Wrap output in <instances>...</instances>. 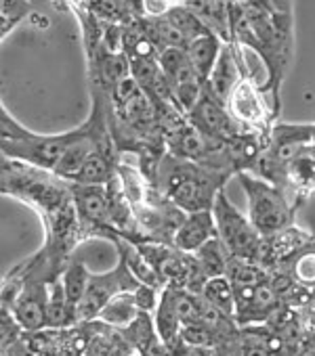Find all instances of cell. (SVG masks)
Masks as SVG:
<instances>
[{"instance_id": "obj_9", "label": "cell", "mask_w": 315, "mask_h": 356, "mask_svg": "<svg viewBox=\"0 0 315 356\" xmlns=\"http://www.w3.org/2000/svg\"><path fill=\"white\" fill-rule=\"evenodd\" d=\"M217 237H219V231H217L213 210H202V212H192L185 216L177 235L173 237V243H175V250L179 252L196 254L200 248H204L208 241Z\"/></svg>"}, {"instance_id": "obj_11", "label": "cell", "mask_w": 315, "mask_h": 356, "mask_svg": "<svg viewBox=\"0 0 315 356\" xmlns=\"http://www.w3.org/2000/svg\"><path fill=\"white\" fill-rule=\"evenodd\" d=\"M13 316L30 331L47 327V285H28L13 306Z\"/></svg>"}, {"instance_id": "obj_27", "label": "cell", "mask_w": 315, "mask_h": 356, "mask_svg": "<svg viewBox=\"0 0 315 356\" xmlns=\"http://www.w3.org/2000/svg\"><path fill=\"white\" fill-rule=\"evenodd\" d=\"M143 7L149 15H155V17H162L167 15L175 5L171 0H143Z\"/></svg>"}, {"instance_id": "obj_19", "label": "cell", "mask_w": 315, "mask_h": 356, "mask_svg": "<svg viewBox=\"0 0 315 356\" xmlns=\"http://www.w3.org/2000/svg\"><path fill=\"white\" fill-rule=\"evenodd\" d=\"M89 283H91V275L89 270L80 264V262H74L68 266V270L63 273V289H66V300H68V306H70V312H72V318L76 321V310L89 289Z\"/></svg>"}, {"instance_id": "obj_14", "label": "cell", "mask_w": 315, "mask_h": 356, "mask_svg": "<svg viewBox=\"0 0 315 356\" xmlns=\"http://www.w3.org/2000/svg\"><path fill=\"white\" fill-rule=\"evenodd\" d=\"M116 174H118V170H116V161H114L109 149H107V147H99V149L84 161V165L80 168V172L76 174V178H74L72 183L105 187Z\"/></svg>"}, {"instance_id": "obj_13", "label": "cell", "mask_w": 315, "mask_h": 356, "mask_svg": "<svg viewBox=\"0 0 315 356\" xmlns=\"http://www.w3.org/2000/svg\"><path fill=\"white\" fill-rule=\"evenodd\" d=\"M153 323H155V329H158V333H160L162 341L173 352L181 343V329H183L181 318L177 314V306H175V287L173 285H169L164 289V293L160 296Z\"/></svg>"}, {"instance_id": "obj_20", "label": "cell", "mask_w": 315, "mask_h": 356, "mask_svg": "<svg viewBox=\"0 0 315 356\" xmlns=\"http://www.w3.org/2000/svg\"><path fill=\"white\" fill-rule=\"evenodd\" d=\"M72 321L63 281H51L47 285V327H63Z\"/></svg>"}, {"instance_id": "obj_10", "label": "cell", "mask_w": 315, "mask_h": 356, "mask_svg": "<svg viewBox=\"0 0 315 356\" xmlns=\"http://www.w3.org/2000/svg\"><path fill=\"white\" fill-rule=\"evenodd\" d=\"M242 82L240 76V61H236V55L231 51V47H223L221 55L206 80V92L210 97H215L217 101H221L223 105L229 103L231 92L236 90V86Z\"/></svg>"}, {"instance_id": "obj_25", "label": "cell", "mask_w": 315, "mask_h": 356, "mask_svg": "<svg viewBox=\"0 0 315 356\" xmlns=\"http://www.w3.org/2000/svg\"><path fill=\"white\" fill-rule=\"evenodd\" d=\"M135 300H137V306L141 312H151L158 308V302H160V296L155 293V287L153 285H147V283H139L135 287Z\"/></svg>"}, {"instance_id": "obj_24", "label": "cell", "mask_w": 315, "mask_h": 356, "mask_svg": "<svg viewBox=\"0 0 315 356\" xmlns=\"http://www.w3.org/2000/svg\"><path fill=\"white\" fill-rule=\"evenodd\" d=\"M30 13L28 0H3V36H7L13 26Z\"/></svg>"}, {"instance_id": "obj_22", "label": "cell", "mask_w": 315, "mask_h": 356, "mask_svg": "<svg viewBox=\"0 0 315 356\" xmlns=\"http://www.w3.org/2000/svg\"><path fill=\"white\" fill-rule=\"evenodd\" d=\"M273 143H313L315 124H279L273 128Z\"/></svg>"}, {"instance_id": "obj_6", "label": "cell", "mask_w": 315, "mask_h": 356, "mask_svg": "<svg viewBox=\"0 0 315 356\" xmlns=\"http://www.w3.org/2000/svg\"><path fill=\"white\" fill-rule=\"evenodd\" d=\"M130 275L124 258H120V264L118 268H114L109 275H99V277H91V283H89V289L76 310V321H93L95 316L101 314V310L105 308V304L122 293V291H128L130 287L128 285H122V277Z\"/></svg>"}, {"instance_id": "obj_4", "label": "cell", "mask_w": 315, "mask_h": 356, "mask_svg": "<svg viewBox=\"0 0 315 356\" xmlns=\"http://www.w3.org/2000/svg\"><path fill=\"white\" fill-rule=\"evenodd\" d=\"M219 239L231 254V258L261 262L263 252V235L254 229L250 218L242 216L240 210L229 202L225 191H221L213 206Z\"/></svg>"}, {"instance_id": "obj_23", "label": "cell", "mask_w": 315, "mask_h": 356, "mask_svg": "<svg viewBox=\"0 0 315 356\" xmlns=\"http://www.w3.org/2000/svg\"><path fill=\"white\" fill-rule=\"evenodd\" d=\"M292 275L298 283L315 287V250L305 248V252L300 256H296L294 266H292Z\"/></svg>"}, {"instance_id": "obj_1", "label": "cell", "mask_w": 315, "mask_h": 356, "mask_svg": "<svg viewBox=\"0 0 315 356\" xmlns=\"http://www.w3.org/2000/svg\"><path fill=\"white\" fill-rule=\"evenodd\" d=\"M229 174V170L169 153L158 163L155 191L187 214L213 210L215 200L223 191Z\"/></svg>"}, {"instance_id": "obj_16", "label": "cell", "mask_w": 315, "mask_h": 356, "mask_svg": "<svg viewBox=\"0 0 315 356\" xmlns=\"http://www.w3.org/2000/svg\"><path fill=\"white\" fill-rule=\"evenodd\" d=\"M139 306H137V300H135V293L132 291H122L118 296H114L105 308L101 310L99 318L107 325H114V327H126L130 325L137 314H139Z\"/></svg>"}, {"instance_id": "obj_5", "label": "cell", "mask_w": 315, "mask_h": 356, "mask_svg": "<svg viewBox=\"0 0 315 356\" xmlns=\"http://www.w3.org/2000/svg\"><path fill=\"white\" fill-rule=\"evenodd\" d=\"M72 197H74L76 214L82 227H89L91 231H101L103 235H109V237L118 231L112 220V210H109L105 187L72 183Z\"/></svg>"}, {"instance_id": "obj_2", "label": "cell", "mask_w": 315, "mask_h": 356, "mask_svg": "<svg viewBox=\"0 0 315 356\" xmlns=\"http://www.w3.org/2000/svg\"><path fill=\"white\" fill-rule=\"evenodd\" d=\"M0 126H3V140H0V145H3V159L22 161L47 172H55L61 157L80 134V126L66 134L30 132L28 128L20 126L5 107L3 118H0Z\"/></svg>"}, {"instance_id": "obj_28", "label": "cell", "mask_w": 315, "mask_h": 356, "mask_svg": "<svg viewBox=\"0 0 315 356\" xmlns=\"http://www.w3.org/2000/svg\"><path fill=\"white\" fill-rule=\"evenodd\" d=\"M213 356H229L225 350H221V348H215V352H213Z\"/></svg>"}, {"instance_id": "obj_8", "label": "cell", "mask_w": 315, "mask_h": 356, "mask_svg": "<svg viewBox=\"0 0 315 356\" xmlns=\"http://www.w3.org/2000/svg\"><path fill=\"white\" fill-rule=\"evenodd\" d=\"M236 291V316L240 323L269 321L279 304V293L271 281L256 287H233Z\"/></svg>"}, {"instance_id": "obj_17", "label": "cell", "mask_w": 315, "mask_h": 356, "mask_svg": "<svg viewBox=\"0 0 315 356\" xmlns=\"http://www.w3.org/2000/svg\"><path fill=\"white\" fill-rule=\"evenodd\" d=\"M194 256H196V260H198V264H200V268H202L206 279L225 275L227 273V264L231 260V254L227 252V248L223 245V241L219 237L208 241Z\"/></svg>"}, {"instance_id": "obj_3", "label": "cell", "mask_w": 315, "mask_h": 356, "mask_svg": "<svg viewBox=\"0 0 315 356\" xmlns=\"http://www.w3.org/2000/svg\"><path fill=\"white\" fill-rule=\"evenodd\" d=\"M238 178L248 197V218L263 237H271L294 225L290 200L277 185L246 170L238 172Z\"/></svg>"}, {"instance_id": "obj_12", "label": "cell", "mask_w": 315, "mask_h": 356, "mask_svg": "<svg viewBox=\"0 0 315 356\" xmlns=\"http://www.w3.org/2000/svg\"><path fill=\"white\" fill-rule=\"evenodd\" d=\"M227 109L238 124H259L265 118L259 90L252 86L250 78H242V82L236 86V90L229 97Z\"/></svg>"}, {"instance_id": "obj_18", "label": "cell", "mask_w": 315, "mask_h": 356, "mask_svg": "<svg viewBox=\"0 0 315 356\" xmlns=\"http://www.w3.org/2000/svg\"><path fill=\"white\" fill-rule=\"evenodd\" d=\"M200 293L223 314H227V316L236 314V291H233V285L227 275L208 279Z\"/></svg>"}, {"instance_id": "obj_21", "label": "cell", "mask_w": 315, "mask_h": 356, "mask_svg": "<svg viewBox=\"0 0 315 356\" xmlns=\"http://www.w3.org/2000/svg\"><path fill=\"white\" fill-rule=\"evenodd\" d=\"M231 281L233 287H256L267 283V273L259 266V262H248V260H240V258H231L227 264V273H225Z\"/></svg>"}, {"instance_id": "obj_15", "label": "cell", "mask_w": 315, "mask_h": 356, "mask_svg": "<svg viewBox=\"0 0 315 356\" xmlns=\"http://www.w3.org/2000/svg\"><path fill=\"white\" fill-rule=\"evenodd\" d=\"M221 49H223V44L215 32H206V34L198 36L187 47V57H190L194 70L198 72V76L204 80V84H206L219 55H221Z\"/></svg>"}, {"instance_id": "obj_26", "label": "cell", "mask_w": 315, "mask_h": 356, "mask_svg": "<svg viewBox=\"0 0 315 356\" xmlns=\"http://www.w3.org/2000/svg\"><path fill=\"white\" fill-rule=\"evenodd\" d=\"M213 348H204V346H192V343H185L181 341L175 350H173V356H213Z\"/></svg>"}, {"instance_id": "obj_7", "label": "cell", "mask_w": 315, "mask_h": 356, "mask_svg": "<svg viewBox=\"0 0 315 356\" xmlns=\"http://www.w3.org/2000/svg\"><path fill=\"white\" fill-rule=\"evenodd\" d=\"M187 115H190L192 126H196L198 130H202L204 134H208L217 140L227 143L240 134V124L233 120L227 105H223L221 101L210 97L206 90H204V97L200 99V103Z\"/></svg>"}]
</instances>
